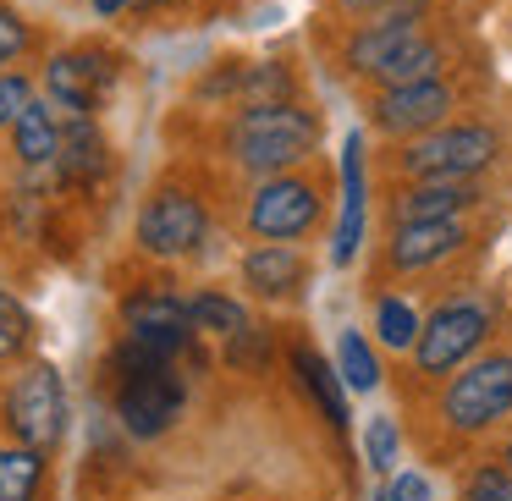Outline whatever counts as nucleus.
Here are the masks:
<instances>
[{
    "label": "nucleus",
    "mask_w": 512,
    "mask_h": 501,
    "mask_svg": "<svg viewBox=\"0 0 512 501\" xmlns=\"http://www.w3.org/2000/svg\"><path fill=\"white\" fill-rule=\"evenodd\" d=\"M314 138H320V122L309 111H298L292 100H265L248 105L232 127V149L248 171H287L298 160H309Z\"/></svg>",
    "instance_id": "1"
},
{
    "label": "nucleus",
    "mask_w": 512,
    "mask_h": 501,
    "mask_svg": "<svg viewBox=\"0 0 512 501\" xmlns=\"http://www.w3.org/2000/svg\"><path fill=\"white\" fill-rule=\"evenodd\" d=\"M116 413L133 435H160L182 413V380L171 375V353L133 342L122 347V391H116Z\"/></svg>",
    "instance_id": "2"
},
{
    "label": "nucleus",
    "mask_w": 512,
    "mask_h": 501,
    "mask_svg": "<svg viewBox=\"0 0 512 501\" xmlns=\"http://www.w3.org/2000/svg\"><path fill=\"white\" fill-rule=\"evenodd\" d=\"M501 138L485 122H452V127H430V133L408 138L402 149V171L408 177H474V171L496 166Z\"/></svg>",
    "instance_id": "3"
},
{
    "label": "nucleus",
    "mask_w": 512,
    "mask_h": 501,
    "mask_svg": "<svg viewBox=\"0 0 512 501\" xmlns=\"http://www.w3.org/2000/svg\"><path fill=\"white\" fill-rule=\"evenodd\" d=\"M441 413H446V424L463 430V435H479L496 419H507L512 413V358L490 353V358H479V364H468L463 375L446 386Z\"/></svg>",
    "instance_id": "4"
},
{
    "label": "nucleus",
    "mask_w": 512,
    "mask_h": 501,
    "mask_svg": "<svg viewBox=\"0 0 512 501\" xmlns=\"http://www.w3.org/2000/svg\"><path fill=\"white\" fill-rule=\"evenodd\" d=\"M6 413H12V430L23 446L45 452V446L61 441L67 430V397H61V375L50 364H34L17 375L12 397H6Z\"/></svg>",
    "instance_id": "5"
},
{
    "label": "nucleus",
    "mask_w": 512,
    "mask_h": 501,
    "mask_svg": "<svg viewBox=\"0 0 512 501\" xmlns=\"http://www.w3.org/2000/svg\"><path fill=\"white\" fill-rule=\"evenodd\" d=\"M485 331H490L485 303H446V309H435L430 325L419 331L413 358H419L424 375H446V369H457L479 342H485Z\"/></svg>",
    "instance_id": "6"
},
{
    "label": "nucleus",
    "mask_w": 512,
    "mask_h": 501,
    "mask_svg": "<svg viewBox=\"0 0 512 501\" xmlns=\"http://www.w3.org/2000/svg\"><path fill=\"white\" fill-rule=\"evenodd\" d=\"M446 111H452V83L419 78V83L380 89V100L369 105V122L386 138H419V133H430V127H441Z\"/></svg>",
    "instance_id": "7"
},
{
    "label": "nucleus",
    "mask_w": 512,
    "mask_h": 501,
    "mask_svg": "<svg viewBox=\"0 0 512 501\" xmlns=\"http://www.w3.org/2000/svg\"><path fill=\"white\" fill-rule=\"evenodd\" d=\"M320 221V193L303 177H270L265 188L248 204V226H254L265 243H287V237H303Z\"/></svg>",
    "instance_id": "8"
},
{
    "label": "nucleus",
    "mask_w": 512,
    "mask_h": 501,
    "mask_svg": "<svg viewBox=\"0 0 512 501\" xmlns=\"http://www.w3.org/2000/svg\"><path fill=\"white\" fill-rule=\"evenodd\" d=\"M138 243L160 259H177V254H193L204 243V204L193 193H155L138 215Z\"/></svg>",
    "instance_id": "9"
},
{
    "label": "nucleus",
    "mask_w": 512,
    "mask_h": 501,
    "mask_svg": "<svg viewBox=\"0 0 512 501\" xmlns=\"http://www.w3.org/2000/svg\"><path fill=\"white\" fill-rule=\"evenodd\" d=\"M122 320L133 342L155 347V353H177L193 331V303L171 298V292H138L122 303Z\"/></svg>",
    "instance_id": "10"
},
{
    "label": "nucleus",
    "mask_w": 512,
    "mask_h": 501,
    "mask_svg": "<svg viewBox=\"0 0 512 501\" xmlns=\"http://www.w3.org/2000/svg\"><path fill=\"white\" fill-rule=\"evenodd\" d=\"M468 204H479V188L468 177H413V188H402L391 204V221H452Z\"/></svg>",
    "instance_id": "11"
},
{
    "label": "nucleus",
    "mask_w": 512,
    "mask_h": 501,
    "mask_svg": "<svg viewBox=\"0 0 512 501\" xmlns=\"http://www.w3.org/2000/svg\"><path fill=\"white\" fill-rule=\"evenodd\" d=\"M111 78H116L111 56H100V50H72V56L50 61V100H61L67 111H94V100L111 89Z\"/></svg>",
    "instance_id": "12"
},
{
    "label": "nucleus",
    "mask_w": 512,
    "mask_h": 501,
    "mask_svg": "<svg viewBox=\"0 0 512 501\" xmlns=\"http://www.w3.org/2000/svg\"><path fill=\"white\" fill-rule=\"evenodd\" d=\"M419 34H424L419 17H408V12L380 17V23H369L364 34H353V45H347V67H353L358 78H375V83H380V72H386Z\"/></svg>",
    "instance_id": "13"
},
{
    "label": "nucleus",
    "mask_w": 512,
    "mask_h": 501,
    "mask_svg": "<svg viewBox=\"0 0 512 501\" xmlns=\"http://www.w3.org/2000/svg\"><path fill=\"white\" fill-rule=\"evenodd\" d=\"M468 243V232H463V221H408V226H397V237H391V265L397 270H424V265H435V259H446V254H457V248Z\"/></svg>",
    "instance_id": "14"
},
{
    "label": "nucleus",
    "mask_w": 512,
    "mask_h": 501,
    "mask_svg": "<svg viewBox=\"0 0 512 501\" xmlns=\"http://www.w3.org/2000/svg\"><path fill=\"white\" fill-rule=\"evenodd\" d=\"M358 243H364V138H347L342 144V226H336V265H353Z\"/></svg>",
    "instance_id": "15"
},
{
    "label": "nucleus",
    "mask_w": 512,
    "mask_h": 501,
    "mask_svg": "<svg viewBox=\"0 0 512 501\" xmlns=\"http://www.w3.org/2000/svg\"><path fill=\"white\" fill-rule=\"evenodd\" d=\"M12 138H17V155H23L28 166H50V160L61 155V122L45 100L23 105V116L12 122Z\"/></svg>",
    "instance_id": "16"
},
{
    "label": "nucleus",
    "mask_w": 512,
    "mask_h": 501,
    "mask_svg": "<svg viewBox=\"0 0 512 501\" xmlns=\"http://www.w3.org/2000/svg\"><path fill=\"white\" fill-rule=\"evenodd\" d=\"M243 281L254 292H265V298H276V292H292L303 281V259L292 254V248H281V243H265V248H254V254L243 259Z\"/></svg>",
    "instance_id": "17"
},
{
    "label": "nucleus",
    "mask_w": 512,
    "mask_h": 501,
    "mask_svg": "<svg viewBox=\"0 0 512 501\" xmlns=\"http://www.w3.org/2000/svg\"><path fill=\"white\" fill-rule=\"evenodd\" d=\"M39 474L45 463L34 446H0V501H34Z\"/></svg>",
    "instance_id": "18"
},
{
    "label": "nucleus",
    "mask_w": 512,
    "mask_h": 501,
    "mask_svg": "<svg viewBox=\"0 0 512 501\" xmlns=\"http://www.w3.org/2000/svg\"><path fill=\"white\" fill-rule=\"evenodd\" d=\"M56 160H61V171H67V177H89V171L105 166V138L94 133L89 116H78V122L61 133V155Z\"/></svg>",
    "instance_id": "19"
},
{
    "label": "nucleus",
    "mask_w": 512,
    "mask_h": 501,
    "mask_svg": "<svg viewBox=\"0 0 512 501\" xmlns=\"http://www.w3.org/2000/svg\"><path fill=\"white\" fill-rule=\"evenodd\" d=\"M193 331H215L226 342H237L248 331V314H243V303L221 298V292H199L193 298Z\"/></svg>",
    "instance_id": "20"
},
{
    "label": "nucleus",
    "mask_w": 512,
    "mask_h": 501,
    "mask_svg": "<svg viewBox=\"0 0 512 501\" xmlns=\"http://www.w3.org/2000/svg\"><path fill=\"white\" fill-rule=\"evenodd\" d=\"M298 375H303V386L320 397L325 419H331V424H347V402H342V386H336V369L325 364L320 353H309V347H303V353H298Z\"/></svg>",
    "instance_id": "21"
},
{
    "label": "nucleus",
    "mask_w": 512,
    "mask_h": 501,
    "mask_svg": "<svg viewBox=\"0 0 512 501\" xmlns=\"http://www.w3.org/2000/svg\"><path fill=\"white\" fill-rule=\"evenodd\" d=\"M336 358H342V380H347L353 391H375V386H380V364H375V353H369V342H364L358 331H342Z\"/></svg>",
    "instance_id": "22"
},
{
    "label": "nucleus",
    "mask_w": 512,
    "mask_h": 501,
    "mask_svg": "<svg viewBox=\"0 0 512 501\" xmlns=\"http://www.w3.org/2000/svg\"><path fill=\"white\" fill-rule=\"evenodd\" d=\"M375 331H380V342H386V347H397V353H402V347L419 342L424 325H419V314H413L402 298H380V309H375Z\"/></svg>",
    "instance_id": "23"
},
{
    "label": "nucleus",
    "mask_w": 512,
    "mask_h": 501,
    "mask_svg": "<svg viewBox=\"0 0 512 501\" xmlns=\"http://www.w3.org/2000/svg\"><path fill=\"white\" fill-rule=\"evenodd\" d=\"M364 452H369V468L391 474V468H397V424H391V419H369V430H364Z\"/></svg>",
    "instance_id": "24"
},
{
    "label": "nucleus",
    "mask_w": 512,
    "mask_h": 501,
    "mask_svg": "<svg viewBox=\"0 0 512 501\" xmlns=\"http://www.w3.org/2000/svg\"><path fill=\"white\" fill-rule=\"evenodd\" d=\"M23 347H28V314H23V303H17V298L0 292V358L23 353Z\"/></svg>",
    "instance_id": "25"
},
{
    "label": "nucleus",
    "mask_w": 512,
    "mask_h": 501,
    "mask_svg": "<svg viewBox=\"0 0 512 501\" xmlns=\"http://www.w3.org/2000/svg\"><path fill=\"white\" fill-rule=\"evenodd\" d=\"M28 100H34V89H28L23 72H0V127H12Z\"/></svg>",
    "instance_id": "26"
},
{
    "label": "nucleus",
    "mask_w": 512,
    "mask_h": 501,
    "mask_svg": "<svg viewBox=\"0 0 512 501\" xmlns=\"http://www.w3.org/2000/svg\"><path fill=\"white\" fill-rule=\"evenodd\" d=\"M23 50H28V23L12 12V6H0V67H12Z\"/></svg>",
    "instance_id": "27"
},
{
    "label": "nucleus",
    "mask_w": 512,
    "mask_h": 501,
    "mask_svg": "<svg viewBox=\"0 0 512 501\" xmlns=\"http://www.w3.org/2000/svg\"><path fill=\"white\" fill-rule=\"evenodd\" d=\"M468 501H512V474L485 468V474L468 479Z\"/></svg>",
    "instance_id": "28"
},
{
    "label": "nucleus",
    "mask_w": 512,
    "mask_h": 501,
    "mask_svg": "<svg viewBox=\"0 0 512 501\" xmlns=\"http://www.w3.org/2000/svg\"><path fill=\"white\" fill-rule=\"evenodd\" d=\"M386 496L391 501H435V490H430V479H424V474H397Z\"/></svg>",
    "instance_id": "29"
},
{
    "label": "nucleus",
    "mask_w": 512,
    "mask_h": 501,
    "mask_svg": "<svg viewBox=\"0 0 512 501\" xmlns=\"http://www.w3.org/2000/svg\"><path fill=\"white\" fill-rule=\"evenodd\" d=\"M342 12H375V6H386V0H336Z\"/></svg>",
    "instance_id": "30"
},
{
    "label": "nucleus",
    "mask_w": 512,
    "mask_h": 501,
    "mask_svg": "<svg viewBox=\"0 0 512 501\" xmlns=\"http://www.w3.org/2000/svg\"><path fill=\"white\" fill-rule=\"evenodd\" d=\"M122 6H133V0H94V12H100V17H116Z\"/></svg>",
    "instance_id": "31"
},
{
    "label": "nucleus",
    "mask_w": 512,
    "mask_h": 501,
    "mask_svg": "<svg viewBox=\"0 0 512 501\" xmlns=\"http://www.w3.org/2000/svg\"><path fill=\"white\" fill-rule=\"evenodd\" d=\"M133 6H160V0H133Z\"/></svg>",
    "instance_id": "32"
},
{
    "label": "nucleus",
    "mask_w": 512,
    "mask_h": 501,
    "mask_svg": "<svg viewBox=\"0 0 512 501\" xmlns=\"http://www.w3.org/2000/svg\"><path fill=\"white\" fill-rule=\"evenodd\" d=\"M507 468H512V446H507Z\"/></svg>",
    "instance_id": "33"
},
{
    "label": "nucleus",
    "mask_w": 512,
    "mask_h": 501,
    "mask_svg": "<svg viewBox=\"0 0 512 501\" xmlns=\"http://www.w3.org/2000/svg\"><path fill=\"white\" fill-rule=\"evenodd\" d=\"M375 501H391V496H375Z\"/></svg>",
    "instance_id": "34"
}]
</instances>
